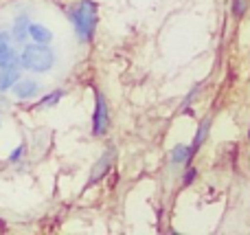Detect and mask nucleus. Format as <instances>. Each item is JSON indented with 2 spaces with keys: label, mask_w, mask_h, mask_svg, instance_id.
Masks as SVG:
<instances>
[{
  "label": "nucleus",
  "mask_w": 250,
  "mask_h": 235,
  "mask_svg": "<svg viewBox=\"0 0 250 235\" xmlns=\"http://www.w3.org/2000/svg\"><path fill=\"white\" fill-rule=\"evenodd\" d=\"M191 161H193V156H191L189 145H176V148L171 150V163L173 165H189Z\"/></svg>",
  "instance_id": "9d476101"
},
{
  "label": "nucleus",
  "mask_w": 250,
  "mask_h": 235,
  "mask_svg": "<svg viewBox=\"0 0 250 235\" xmlns=\"http://www.w3.org/2000/svg\"><path fill=\"white\" fill-rule=\"evenodd\" d=\"M70 20H73V26L77 31V38L82 42H92L97 31V4L92 0H82V2L73 4V9L68 11Z\"/></svg>",
  "instance_id": "f257e3e1"
},
{
  "label": "nucleus",
  "mask_w": 250,
  "mask_h": 235,
  "mask_svg": "<svg viewBox=\"0 0 250 235\" xmlns=\"http://www.w3.org/2000/svg\"><path fill=\"white\" fill-rule=\"evenodd\" d=\"M11 92L13 97H18V99H33V97L40 95V84L33 82V79H18L16 84L11 86Z\"/></svg>",
  "instance_id": "423d86ee"
},
{
  "label": "nucleus",
  "mask_w": 250,
  "mask_h": 235,
  "mask_svg": "<svg viewBox=\"0 0 250 235\" xmlns=\"http://www.w3.org/2000/svg\"><path fill=\"white\" fill-rule=\"evenodd\" d=\"M29 26H31V18L26 13H18L13 18V40L16 42H24L29 38Z\"/></svg>",
  "instance_id": "0eeeda50"
},
{
  "label": "nucleus",
  "mask_w": 250,
  "mask_h": 235,
  "mask_svg": "<svg viewBox=\"0 0 250 235\" xmlns=\"http://www.w3.org/2000/svg\"><path fill=\"white\" fill-rule=\"evenodd\" d=\"M110 128V112H108V101H105L104 92L95 90V112H92V134L104 136Z\"/></svg>",
  "instance_id": "7ed1b4c3"
},
{
  "label": "nucleus",
  "mask_w": 250,
  "mask_h": 235,
  "mask_svg": "<svg viewBox=\"0 0 250 235\" xmlns=\"http://www.w3.org/2000/svg\"><path fill=\"white\" fill-rule=\"evenodd\" d=\"M195 178H198V170H195V167H189V170L185 171V180H182V183H185V187H189Z\"/></svg>",
  "instance_id": "4468645a"
},
{
  "label": "nucleus",
  "mask_w": 250,
  "mask_h": 235,
  "mask_svg": "<svg viewBox=\"0 0 250 235\" xmlns=\"http://www.w3.org/2000/svg\"><path fill=\"white\" fill-rule=\"evenodd\" d=\"M29 38L38 44H51L53 42V31L48 26L40 24V22H31L29 26Z\"/></svg>",
  "instance_id": "6e6552de"
},
{
  "label": "nucleus",
  "mask_w": 250,
  "mask_h": 235,
  "mask_svg": "<svg viewBox=\"0 0 250 235\" xmlns=\"http://www.w3.org/2000/svg\"><path fill=\"white\" fill-rule=\"evenodd\" d=\"M20 66L24 70H31V73H48L55 66V53L48 44L31 42L22 48Z\"/></svg>",
  "instance_id": "f03ea898"
},
{
  "label": "nucleus",
  "mask_w": 250,
  "mask_h": 235,
  "mask_svg": "<svg viewBox=\"0 0 250 235\" xmlns=\"http://www.w3.org/2000/svg\"><path fill=\"white\" fill-rule=\"evenodd\" d=\"M11 66H20V57L11 46V35L7 31H0V68H11Z\"/></svg>",
  "instance_id": "20e7f679"
},
{
  "label": "nucleus",
  "mask_w": 250,
  "mask_h": 235,
  "mask_svg": "<svg viewBox=\"0 0 250 235\" xmlns=\"http://www.w3.org/2000/svg\"><path fill=\"white\" fill-rule=\"evenodd\" d=\"M22 154H24V145H18V150H13V152H11V156H9V161H11V163L20 161V158H22Z\"/></svg>",
  "instance_id": "2eb2a0df"
},
{
  "label": "nucleus",
  "mask_w": 250,
  "mask_h": 235,
  "mask_svg": "<svg viewBox=\"0 0 250 235\" xmlns=\"http://www.w3.org/2000/svg\"><path fill=\"white\" fill-rule=\"evenodd\" d=\"M248 139H250V132H248Z\"/></svg>",
  "instance_id": "dca6fc26"
},
{
  "label": "nucleus",
  "mask_w": 250,
  "mask_h": 235,
  "mask_svg": "<svg viewBox=\"0 0 250 235\" xmlns=\"http://www.w3.org/2000/svg\"><path fill=\"white\" fill-rule=\"evenodd\" d=\"M112 163H114V148H110V150H105V154H101L99 161L92 165L90 178H88V185H95L97 180L105 178V176H108V171L112 170Z\"/></svg>",
  "instance_id": "39448f33"
},
{
  "label": "nucleus",
  "mask_w": 250,
  "mask_h": 235,
  "mask_svg": "<svg viewBox=\"0 0 250 235\" xmlns=\"http://www.w3.org/2000/svg\"><path fill=\"white\" fill-rule=\"evenodd\" d=\"M208 128H211V121H208V119H204V121L200 123V130H198V134H195L193 143L189 145V148H191V156H195V154L200 152V148L204 145V141H207V136H208Z\"/></svg>",
  "instance_id": "9b49d317"
},
{
  "label": "nucleus",
  "mask_w": 250,
  "mask_h": 235,
  "mask_svg": "<svg viewBox=\"0 0 250 235\" xmlns=\"http://www.w3.org/2000/svg\"><path fill=\"white\" fill-rule=\"evenodd\" d=\"M20 79V70L18 66L11 68H0V90H11V86Z\"/></svg>",
  "instance_id": "1a4fd4ad"
},
{
  "label": "nucleus",
  "mask_w": 250,
  "mask_h": 235,
  "mask_svg": "<svg viewBox=\"0 0 250 235\" xmlns=\"http://www.w3.org/2000/svg\"><path fill=\"white\" fill-rule=\"evenodd\" d=\"M244 11H246V0H233V16L242 18Z\"/></svg>",
  "instance_id": "ddd939ff"
},
{
  "label": "nucleus",
  "mask_w": 250,
  "mask_h": 235,
  "mask_svg": "<svg viewBox=\"0 0 250 235\" xmlns=\"http://www.w3.org/2000/svg\"><path fill=\"white\" fill-rule=\"evenodd\" d=\"M64 97V90H53L51 95H46V97H42V99L35 104V110H44V108H48V106H55L57 101Z\"/></svg>",
  "instance_id": "f8f14e48"
}]
</instances>
